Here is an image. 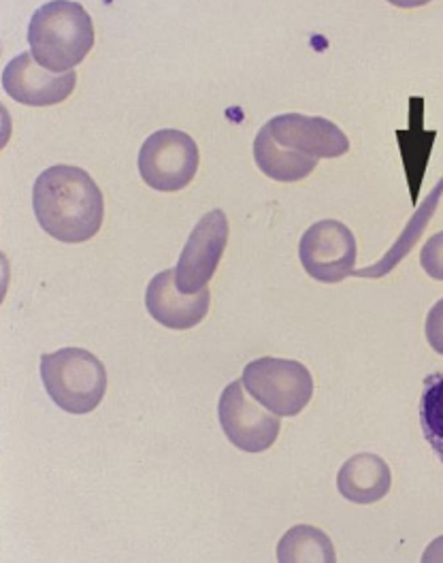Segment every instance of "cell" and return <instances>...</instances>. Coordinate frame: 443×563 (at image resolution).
I'll use <instances>...</instances> for the list:
<instances>
[{"label":"cell","instance_id":"6da1fadb","mask_svg":"<svg viewBox=\"0 0 443 563\" xmlns=\"http://www.w3.org/2000/svg\"><path fill=\"white\" fill-rule=\"evenodd\" d=\"M34 216L41 229L63 244H84L102 227L104 199L92 176L73 165H54L36 177Z\"/></svg>","mask_w":443,"mask_h":563},{"label":"cell","instance_id":"7a4b0ae2","mask_svg":"<svg viewBox=\"0 0 443 563\" xmlns=\"http://www.w3.org/2000/svg\"><path fill=\"white\" fill-rule=\"evenodd\" d=\"M34 60L52 73H70L95 47V24L79 2L54 0L34 11L29 26Z\"/></svg>","mask_w":443,"mask_h":563},{"label":"cell","instance_id":"3957f363","mask_svg":"<svg viewBox=\"0 0 443 563\" xmlns=\"http://www.w3.org/2000/svg\"><path fill=\"white\" fill-rule=\"evenodd\" d=\"M41 380L52 401L68 415H88L107 393V369L86 349H63L41 356Z\"/></svg>","mask_w":443,"mask_h":563},{"label":"cell","instance_id":"277c9868","mask_svg":"<svg viewBox=\"0 0 443 563\" xmlns=\"http://www.w3.org/2000/svg\"><path fill=\"white\" fill-rule=\"evenodd\" d=\"M245 390L277 417H297L313 395V378L303 363L277 356H263L245 365Z\"/></svg>","mask_w":443,"mask_h":563},{"label":"cell","instance_id":"5b68a950","mask_svg":"<svg viewBox=\"0 0 443 563\" xmlns=\"http://www.w3.org/2000/svg\"><path fill=\"white\" fill-rule=\"evenodd\" d=\"M199 145L188 133L163 129L149 135L139 152L141 179L160 192L184 190L199 172Z\"/></svg>","mask_w":443,"mask_h":563},{"label":"cell","instance_id":"8992f818","mask_svg":"<svg viewBox=\"0 0 443 563\" xmlns=\"http://www.w3.org/2000/svg\"><path fill=\"white\" fill-rule=\"evenodd\" d=\"M218 417L224 435L233 446L243 453H265L277 442L281 421L272 410H267L261 401L250 399L243 383H231L224 388Z\"/></svg>","mask_w":443,"mask_h":563},{"label":"cell","instance_id":"52a82bcc","mask_svg":"<svg viewBox=\"0 0 443 563\" xmlns=\"http://www.w3.org/2000/svg\"><path fill=\"white\" fill-rule=\"evenodd\" d=\"M356 238L340 220H320L301 238L299 256L307 274L322 284H340L354 276Z\"/></svg>","mask_w":443,"mask_h":563},{"label":"cell","instance_id":"ba28073f","mask_svg":"<svg viewBox=\"0 0 443 563\" xmlns=\"http://www.w3.org/2000/svg\"><path fill=\"white\" fill-rule=\"evenodd\" d=\"M229 218L222 210L204 213L192 229L175 267V284L186 295H197L213 278L229 244Z\"/></svg>","mask_w":443,"mask_h":563},{"label":"cell","instance_id":"9c48e42d","mask_svg":"<svg viewBox=\"0 0 443 563\" xmlns=\"http://www.w3.org/2000/svg\"><path fill=\"white\" fill-rule=\"evenodd\" d=\"M267 131L273 140L290 152L309 158H340L350 152V140L340 126L320 115L284 113L269 120Z\"/></svg>","mask_w":443,"mask_h":563},{"label":"cell","instance_id":"30bf717a","mask_svg":"<svg viewBox=\"0 0 443 563\" xmlns=\"http://www.w3.org/2000/svg\"><path fill=\"white\" fill-rule=\"evenodd\" d=\"M77 86V73H52L45 70L31 52H24L9 60L2 70V88L4 92L29 107H52L65 103Z\"/></svg>","mask_w":443,"mask_h":563},{"label":"cell","instance_id":"8fae6325","mask_svg":"<svg viewBox=\"0 0 443 563\" xmlns=\"http://www.w3.org/2000/svg\"><path fill=\"white\" fill-rule=\"evenodd\" d=\"M209 306V288H203L197 295L181 292L175 284V269H167L154 276L145 290V308L149 317L175 331H188L203 322Z\"/></svg>","mask_w":443,"mask_h":563},{"label":"cell","instance_id":"7c38bea8","mask_svg":"<svg viewBox=\"0 0 443 563\" xmlns=\"http://www.w3.org/2000/svg\"><path fill=\"white\" fill-rule=\"evenodd\" d=\"M392 487V472L388 463L374 453H358L341 465L337 489L358 506H369L384 499Z\"/></svg>","mask_w":443,"mask_h":563},{"label":"cell","instance_id":"4fadbf2b","mask_svg":"<svg viewBox=\"0 0 443 563\" xmlns=\"http://www.w3.org/2000/svg\"><path fill=\"white\" fill-rule=\"evenodd\" d=\"M254 161L265 176L284 184L303 179L318 165L315 158L281 147L277 141L273 140L267 126H263L254 140Z\"/></svg>","mask_w":443,"mask_h":563},{"label":"cell","instance_id":"5bb4252c","mask_svg":"<svg viewBox=\"0 0 443 563\" xmlns=\"http://www.w3.org/2000/svg\"><path fill=\"white\" fill-rule=\"evenodd\" d=\"M277 562L281 563H335V547L322 529L297 526L284 533L277 547Z\"/></svg>","mask_w":443,"mask_h":563},{"label":"cell","instance_id":"9a60e30c","mask_svg":"<svg viewBox=\"0 0 443 563\" xmlns=\"http://www.w3.org/2000/svg\"><path fill=\"white\" fill-rule=\"evenodd\" d=\"M442 192L443 179H440V184L433 188V192L427 197V201L420 206V210L416 211V216L409 220L406 233L399 238V242L395 244V247H392L375 267H367V269L354 272V276H361V278H381V276H386L390 269H395V265L408 254L411 246L416 244V240L422 235V229L431 222L433 213H435L438 206H440Z\"/></svg>","mask_w":443,"mask_h":563},{"label":"cell","instance_id":"2e32d148","mask_svg":"<svg viewBox=\"0 0 443 563\" xmlns=\"http://www.w3.org/2000/svg\"><path fill=\"white\" fill-rule=\"evenodd\" d=\"M418 415L424 440L443 463V372L424 378Z\"/></svg>","mask_w":443,"mask_h":563},{"label":"cell","instance_id":"e0dca14e","mask_svg":"<svg viewBox=\"0 0 443 563\" xmlns=\"http://www.w3.org/2000/svg\"><path fill=\"white\" fill-rule=\"evenodd\" d=\"M420 265L433 280L443 282V231L427 240L420 252Z\"/></svg>","mask_w":443,"mask_h":563},{"label":"cell","instance_id":"ac0fdd59","mask_svg":"<svg viewBox=\"0 0 443 563\" xmlns=\"http://www.w3.org/2000/svg\"><path fill=\"white\" fill-rule=\"evenodd\" d=\"M424 333H427V342L431 344V349L438 354H443V299H440L431 308L427 322H424Z\"/></svg>","mask_w":443,"mask_h":563},{"label":"cell","instance_id":"d6986e66","mask_svg":"<svg viewBox=\"0 0 443 563\" xmlns=\"http://www.w3.org/2000/svg\"><path fill=\"white\" fill-rule=\"evenodd\" d=\"M422 562L424 563H442L443 562V536L438 538L422 555Z\"/></svg>","mask_w":443,"mask_h":563}]
</instances>
